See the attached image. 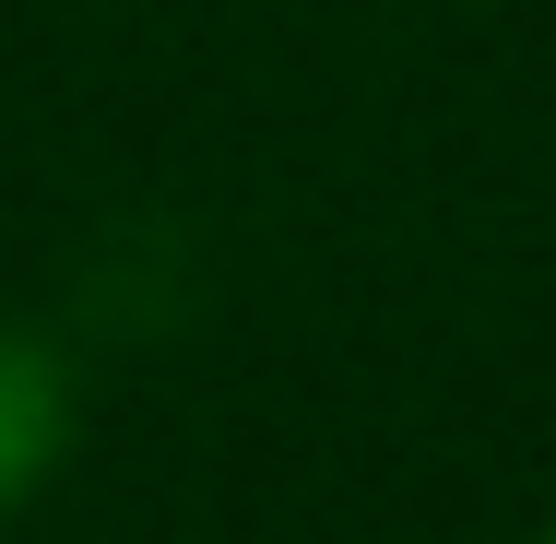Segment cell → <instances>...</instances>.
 <instances>
[{
    "mask_svg": "<svg viewBox=\"0 0 556 544\" xmlns=\"http://www.w3.org/2000/svg\"><path fill=\"white\" fill-rule=\"evenodd\" d=\"M72 450V367L36 320H0V521L60 473Z\"/></svg>",
    "mask_w": 556,
    "mask_h": 544,
    "instance_id": "obj_1",
    "label": "cell"
},
{
    "mask_svg": "<svg viewBox=\"0 0 556 544\" xmlns=\"http://www.w3.org/2000/svg\"><path fill=\"white\" fill-rule=\"evenodd\" d=\"M545 544H556V533H545Z\"/></svg>",
    "mask_w": 556,
    "mask_h": 544,
    "instance_id": "obj_2",
    "label": "cell"
}]
</instances>
